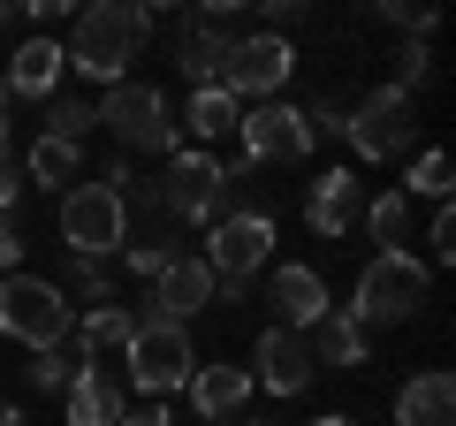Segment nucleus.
<instances>
[{
  "label": "nucleus",
  "instance_id": "21",
  "mask_svg": "<svg viewBox=\"0 0 456 426\" xmlns=\"http://www.w3.org/2000/svg\"><path fill=\"white\" fill-rule=\"evenodd\" d=\"M130 335H137V312L122 305V297H114V305H99V312H84V320H77V350H84L92 365L122 358V350H130Z\"/></svg>",
  "mask_w": 456,
  "mask_h": 426
},
{
  "label": "nucleus",
  "instance_id": "43",
  "mask_svg": "<svg viewBox=\"0 0 456 426\" xmlns=\"http://www.w3.org/2000/svg\"><path fill=\"white\" fill-rule=\"evenodd\" d=\"M350 426H365V419H350Z\"/></svg>",
  "mask_w": 456,
  "mask_h": 426
},
{
  "label": "nucleus",
  "instance_id": "7",
  "mask_svg": "<svg viewBox=\"0 0 456 426\" xmlns=\"http://www.w3.org/2000/svg\"><path fill=\"white\" fill-rule=\"evenodd\" d=\"M61 244H69V259L107 266L114 251L130 244V206H122L107 183H69L61 191Z\"/></svg>",
  "mask_w": 456,
  "mask_h": 426
},
{
  "label": "nucleus",
  "instance_id": "36",
  "mask_svg": "<svg viewBox=\"0 0 456 426\" xmlns=\"http://www.w3.org/2000/svg\"><path fill=\"white\" fill-rule=\"evenodd\" d=\"M114 426H175V419H167V404H137V411H122Z\"/></svg>",
  "mask_w": 456,
  "mask_h": 426
},
{
  "label": "nucleus",
  "instance_id": "4",
  "mask_svg": "<svg viewBox=\"0 0 456 426\" xmlns=\"http://www.w3.org/2000/svg\"><path fill=\"white\" fill-rule=\"evenodd\" d=\"M92 122H107V137H122L130 152H160V160H175V152H183L175 107H167L160 84H114V92L92 107Z\"/></svg>",
  "mask_w": 456,
  "mask_h": 426
},
{
  "label": "nucleus",
  "instance_id": "24",
  "mask_svg": "<svg viewBox=\"0 0 456 426\" xmlns=\"http://www.w3.org/2000/svg\"><path fill=\"white\" fill-rule=\"evenodd\" d=\"M84 168L77 145H53V137H31V152H23V183H38V191H69Z\"/></svg>",
  "mask_w": 456,
  "mask_h": 426
},
{
  "label": "nucleus",
  "instance_id": "25",
  "mask_svg": "<svg viewBox=\"0 0 456 426\" xmlns=\"http://www.w3.org/2000/svg\"><path fill=\"white\" fill-rule=\"evenodd\" d=\"M236 122H244V107H236V99L221 92V84H206V92H191V107H183V122H175V130H198V137H228Z\"/></svg>",
  "mask_w": 456,
  "mask_h": 426
},
{
  "label": "nucleus",
  "instance_id": "30",
  "mask_svg": "<svg viewBox=\"0 0 456 426\" xmlns=\"http://www.w3.org/2000/svg\"><path fill=\"white\" fill-rule=\"evenodd\" d=\"M426 77H434V53H426V38H403V53H395V92H419Z\"/></svg>",
  "mask_w": 456,
  "mask_h": 426
},
{
  "label": "nucleus",
  "instance_id": "5",
  "mask_svg": "<svg viewBox=\"0 0 456 426\" xmlns=\"http://www.w3.org/2000/svg\"><path fill=\"white\" fill-rule=\"evenodd\" d=\"M122 389H137V396H152V404H167L175 389H191V373H198V350H191V328H167V320H137V335H130V350H122Z\"/></svg>",
  "mask_w": 456,
  "mask_h": 426
},
{
  "label": "nucleus",
  "instance_id": "34",
  "mask_svg": "<svg viewBox=\"0 0 456 426\" xmlns=\"http://www.w3.org/2000/svg\"><path fill=\"white\" fill-rule=\"evenodd\" d=\"M426 244H434V259H441V266L456 259V206H441V213H434V229H426Z\"/></svg>",
  "mask_w": 456,
  "mask_h": 426
},
{
  "label": "nucleus",
  "instance_id": "15",
  "mask_svg": "<svg viewBox=\"0 0 456 426\" xmlns=\"http://www.w3.org/2000/svg\"><path fill=\"white\" fill-rule=\"evenodd\" d=\"M206 305H213V274H206V259H167L160 274H152V312H145V320L191 328Z\"/></svg>",
  "mask_w": 456,
  "mask_h": 426
},
{
  "label": "nucleus",
  "instance_id": "22",
  "mask_svg": "<svg viewBox=\"0 0 456 426\" xmlns=\"http://www.w3.org/2000/svg\"><path fill=\"white\" fill-rule=\"evenodd\" d=\"M305 343H312V365H365L373 358V335H365L342 305H327V320L305 335Z\"/></svg>",
  "mask_w": 456,
  "mask_h": 426
},
{
  "label": "nucleus",
  "instance_id": "32",
  "mask_svg": "<svg viewBox=\"0 0 456 426\" xmlns=\"http://www.w3.org/2000/svg\"><path fill=\"white\" fill-rule=\"evenodd\" d=\"M167 259H175V251H167V244H160V236H145V244H122V266H130V274H145V282H152V274H160V266H167Z\"/></svg>",
  "mask_w": 456,
  "mask_h": 426
},
{
  "label": "nucleus",
  "instance_id": "11",
  "mask_svg": "<svg viewBox=\"0 0 456 426\" xmlns=\"http://www.w3.org/2000/svg\"><path fill=\"white\" fill-rule=\"evenodd\" d=\"M236 137H244V160L251 168H289V160L312 152V122H305V107H289V99H259V107H244Z\"/></svg>",
  "mask_w": 456,
  "mask_h": 426
},
{
  "label": "nucleus",
  "instance_id": "14",
  "mask_svg": "<svg viewBox=\"0 0 456 426\" xmlns=\"http://www.w3.org/2000/svg\"><path fill=\"white\" fill-rule=\"evenodd\" d=\"M365 221V191L350 168H320V176L305 183V229L312 236H350Z\"/></svg>",
  "mask_w": 456,
  "mask_h": 426
},
{
  "label": "nucleus",
  "instance_id": "41",
  "mask_svg": "<svg viewBox=\"0 0 456 426\" xmlns=\"http://www.w3.org/2000/svg\"><path fill=\"white\" fill-rule=\"evenodd\" d=\"M244 426H274V419H244Z\"/></svg>",
  "mask_w": 456,
  "mask_h": 426
},
{
  "label": "nucleus",
  "instance_id": "33",
  "mask_svg": "<svg viewBox=\"0 0 456 426\" xmlns=\"http://www.w3.org/2000/svg\"><path fill=\"white\" fill-rule=\"evenodd\" d=\"M0 274H23V221L0 213Z\"/></svg>",
  "mask_w": 456,
  "mask_h": 426
},
{
  "label": "nucleus",
  "instance_id": "20",
  "mask_svg": "<svg viewBox=\"0 0 456 426\" xmlns=\"http://www.w3.org/2000/svg\"><path fill=\"white\" fill-rule=\"evenodd\" d=\"M395 426H456V381L449 373H411L395 389Z\"/></svg>",
  "mask_w": 456,
  "mask_h": 426
},
{
  "label": "nucleus",
  "instance_id": "31",
  "mask_svg": "<svg viewBox=\"0 0 456 426\" xmlns=\"http://www.w3.org/2000/svg\"><path fill=\"white\" fill-rule=\"evenodd\" d=\"M380 16H388L403 38H434V8H411V0H380Z\"/></svg>",
  "mask_w": 456,
  "mask_h": 426
},
{
  "label": "nucleus",
  "instance_id": "19",
  "mask_svg": "<svg viewBox=\"0 0 456 426\" xmlns=\"http://www.w3.org/2000/svg\"><path fill=\"white\" fill-rule=\"evenodd\" d=\"M327 320V282H320V266H281L274 274V328H320Z\"/></svg>",
  "mask_w": 456,
  "mask_h": 426
},
{
  "label": "nucleus",
  "instance_id": "9",
  "mask_svg": "<svg viewBox=\"0 0 456 426\" xmlns=\"http://www.w3.org/2000/svg\"><path fill=\"white\" fill-rule=\"evenodd\" d=\"M198 259H206L213 282H251L266 259H274V213L244 206V213H228V221H213Z\"/></svg>",
  "mask_w": 456,
  "mask_h": 426
},
{
  "label": "nucleus",
  "instance_id": "18",
  "mask_svg": "<svg viewBox=\"0 0 456 426\" xmlns=\"http://www.w3.org/2000/svg\"><path fill=\"white\" fill-rule=\"evenodd\" d=\"M61 396H69V426H114L130 411V389H122V373H107V365H84Z\"/></svg>",
  "mask_w": 456,
  "mask_h": 426
},
{
  "label": "nucleus",
  "instance_id": "35",
  "mask_svg": "<svg viewBox=\"0 0 456 426\" xmlns=\"http://www.w3.org/2000/svg\"><path fill=\"white\" fill-rule=\"evenodd\" d=\"M16 206H23V168L0 152V213H16Z\"/></svg>",
  "mask_w": 456,
  "mask_h": 426
},
{
  "label": "nucleus",
  "instance_id": "13",
  "mask_svg": "<svg viewBox=\"0 0 456 426\" xmlns=\"http://www.w3.org/2000/svg\"><path fill=\"white\" fill-rule=\"evenodd\" d=\"M251 365H259L251 389H266V396H305L312 373H320V365H312V343L297 328H266L259 343H251Z\"/></svg>",
  "mask_w": 456,
  "mask_h": 426
},
{
  "label": "nucleus",
  "instance_id": "37",
  "mask_svg": "<svg viewBox=\"0 0 456 426\" xmlns=\"http://www.w3.org/2000/svg\"><path fill=\"white\" fill-rule=\"evenodd\" d=\"M297 16H305V0H266V23H274V31H281V23H297Z\"/></svg>",
  "mask_w": 456,
  "mask_h": 426
},
{
  "label": "nucleus",
  "instance_id": "28",
  "mask_svg": "<svg viewBox=\"0 0 456 426\" xmlns=\"http://www.w3.org/2000/svg\"><path fill=\"white\" fill-rule=\"evenodd\" d=\"M61 297H84V312H99V305H114V274L99 259H69L61 266Z\"/></svg>",
  "mask_w": 456,
  "mask_h": 426
},
{
  "label": "nucleus",
  "instance_id": "3",
  "mask_svg": "<svg viewBox=\"0 0 456 426\" xmlns=\"http://www.w3.org/2000/svg\"><path fill=\"white\" fill-rule=\"evenodd\" d=\"M0 335L23 350H46L77 335V305L61 297L53 274H0Z\"/></svg>",
  "mask_w": 456,
  "mask_h": 426
},
{
  "label": "nucleus",
  "instance_id": "40",
  "mask_svg": "<svg viewBox=\"0 0 456 426\" xmlns=\"http://www.w3.org/2000/svg\"><path fill=\"white\" fill-rule=\"evenodd\" d=\"M312 426H350V419H342V411H327V419H312Z\"/></svg>",
  "mask_w": 456,
  "mask_h": 426
},
{
  "label": "nucleus",
  "instance_id": "6",
  "mask_svg": "<svg viewBox=\"0 0 456 426\" xmlns=\"http://www.w3.org/2000/svg\"><path fill=\"white\" fill-rule=\"evenodd\" d=\"M419 122H411V92L395 84H373V92L342 99V145L358 152V160H403Z\"/></svg>",
  "mask_w": 456,
  "mask_h": 426
},
{
  "label": "nucleus",
  "instance_id": "38",
  "mask_svg": "<svg viewBox=\"0 0 456 426\" xmlns=\"http://www.w3.org/2000/svg\"><path fill=\"white\" fill-rule=\"evenodd\" d=\"M0 426H23V404H16V396H0Z\"/></svg>",
  "mask_w": 456,
  "mask_h": 426
},
{
  "label": "nucleus",
  "instance_id": "2",
  "mask_svg": "<svg viewBox=\"0 0 456 426\" xmlns=\"http://www.w3.org/2000/svg\"><path fill=\"white\" fill-rule=\"evenodd\" d=\"M426 290H434L426 259H411V251H373V259L358 266V290H350L342 312H350L365 335H373V328H403L411 312L426 305Z\"/></svg>",
  "mask_w": 456,
  "mask_h": 426
},
{
  "label": "nucleus",
  "instance_id": "1",
  "mask_svg": "<svg viewBox=\"0 0 456 426\" xmlns=\"http://www.w3.org/2000/svg\"><path fill=\"white\" fill-rule=\"evenodd\" d=\"M167 23V8H137V0H92L77 16V31H69V69L77 77H92V84H122V69L137 61V46H145L152 31Z\"/></svg>",
  "mask_w": 456,
  "mask_h": 426
},
{
  "label": "nucleus",
  "instance_id": "26",
  "mask_svg": "<svg viewBox=\"0 0 456 426\" xmlns=\"http://www.w3.org/2000/svg\"><path fill=\"white\" fill-rule=\"evenodd\" d=\"M365 229H373L380 251H411V198L403 191H380L373 206H365Z\"/></svg>",
  "mask_w": 456,
  "mask_h": 426
},
{
  "label": "nucleus",
  "instance_id": "42",
  "mask_svg": "<svg viewBox=\"0 0 456 426\" xmlns=\"http://www.w3.org/2000/svg\"><path fill=\"white\" fill-rule=\"evenodd\" d=\"M8 16H16V8H0V23H8Z\"/></svg>",
  "mask_w": 456,
  "mask_h": 426
},
{
  "label": "nucleus",
  "instance_id": "8",
  "mask_svg": "<svg viewBox=\"0 0 456 426\" xmlns=\"http://www.w3.org/2000/svg\"><path fill=\"white\" fill-rule=\"evenodd\" d=\"M297 69L289 31H236L228 38V61H221V92L244 107V99H274Z\"/></svg>",
  "mask_w": 456,
  "mask_h": 426
},
{
  "label": "nucleus",
  "instance_id": "17",
  "mask_svg": "<svg viewBox=\"0 0 456 426\" xmlns=\"http://www.w3.org/2000/svg\"><path fill=\"white\" fill-rule=\"evenodd\" d=\"M61 69H69V53L53 46L46 31H38V38H23V46L8 53V69H0V84H8V99H53V84H61Z\"/></svg>",
  "mask_w": 456,
  "mask_h": 426
},
{
  "label": "nucleus",
  "instance_id": "39",
  "mask_svg": "<svg viewBox=\"0 0 456 426\" xmlns=\"http://www.w3.org/2000/svg\"><path fill=\"white\" fill-rule=\"evenodd\" d=\"M8 107H16V99H8V84H0V152H8Z\"/></svg>",
  "mask_w": 456,
  "mask_h": 426
},
{
  "label": "nucleus",
  "instance_id": "27",
  "mask_svg": "<svg viewBox=\"0 0 456 426\" xmlns=\"http://www.w3.org/2000/svg\"><path fill=\"white\" fill-rule=\"evenodd\" d=\"M92 130H99V122H92V107H84V99H61V92L46 99V130H38V137H53V145H77V152H84V137H92Z\"/></svg>",
  "mask_w": 456,
  "mask_h": 426
},
{
  "label": "nucleus",
  "instance_id": "12",
  "mask_svg": "<svg viewBox=\"0 0 456 426\" xmlns=\"http://www.w3.org/2000/svg\"><path fill=\"white\" fill-rule=\"evenodd\" d=\"M228 38H236V0H206V8H191V16L175 23V69L198 84V92L221 84Z\"/></svg>",
  "mask_w": 456,
  "mask_h": 426
},
{
  "label": "nucleus",
  "instance_id": "23",
  "mask_svg": "<svg viewBox=\"0 0 456 426\" xmlns=\"http://www.w3.org/2000/svg\"><path fill=\"white\" fill-rule=\"evenodd\" d=\"M84 350H77V335H69V343H46V350H31V365H23V389H38V396H61L69 381L84 373Z\"/></svg>",
  "mask_w": 456,
  "mask_h": 426
},
{
  "label": "nucleus",
  "instance_id": "29",
  "mask_svg": "<svg viewBox=\"0 0 456 426\" xmlns=\"http://www.w3.org/2000/svg\"><path fill=\"white\" fill-rule=\"evenodd\" d=\"M449 183H456L449 152H419V160H411V183H403V198H434V206H449Z\"/></svg>",
  "mask_w": 456,
  "mask_h": 426
},
{
  "label": "nucleus",
  "instance_id": "10",
  "mask_svg": "<svg viewBox=\"0 0 456 426\" xmlns=\"http://www.w3.org/2000/svg\"><path fill=\"white\" fill-rule=\"evenodd\" d=\"M152 206H160L167 221H198V229H213V206H221V160L183 145L175 160L160 168V183H152Z\"/></svg>",
  "mask_w": 456,
  "mask_h": 426
},
{
  "label": "nucleus",
  "instance_id": "16",
  "mask_svg": "<svg viewBox=\"0 0 456 426\" xmlns=\"http://www.w3.org/2000/svg\"><path fill=\"white\" fill-rule=\"evenodd\" d=\"M244 404H251V365H198V373H191V411H198V426L244 419Z\"/></svg>",
  "mask_w": 456,
  "mask_h": 426
}]
</instances>
